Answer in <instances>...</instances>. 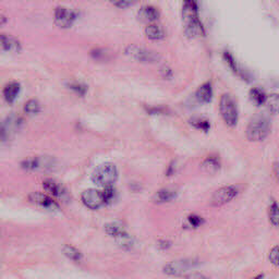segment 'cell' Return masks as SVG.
I'll return each mask as SVG.
<instances>
[{
	"instance_id": "12",
	"label": "cell",
	"mask_w": 279,
	"mask_h": 279,
	"mask_svg": "<svg viewBox=\"0 0 279 279\" xmlns=\"http://www.w3.org/2000/svg\"><path fill=\"white\" fill-rule=\"evenodd\" d=\"M82 202L89 210H97L104 204V199L102 192L89 189L84 191L82 194Z\"/></svg>"
},
{
	"instance_id": "35",
	"label": "cell",
	"mask_w": 279,
	"mask_h": 279,
	"mask_svg": "<svg viewBox=\"0 0 279 279\" xmlns=\"http://www.w3.org/2000/svg\"><path fill=\"white\" fill-rule=\"evenodd\" d=\"M189 223H190V225L191 226H193V227H199L200 225H202V223H203V220H202V218H201L200 216H198V215H191V216H189Z\"/></svg>"
},
{
	"instance_id": "25",
	"label": "cell",
	"mask_w": 279,
	"mask_h": 279,
	"mask_svg": "<svg viewBox=\"0 0 279 279\" xmlns=\"http://www.w3.org/2000/svg\"><path fill=\"white\" fill-rule=\"evenodd\" d=\"M268 110L274 115L279 114V94H270L266 100Z\"/></svg>"
},
{
	"instance_id": "18",
	"label": "cell",
	"mask_w": 279,
	"mask_h": 279,
	"mask_svg": "<svg viewBox=\"0 0 279 279\" xmlns=\"http://www.w3.org/2000/svg\"><path fill=\"white\" fill-rule=\"evenodd\" d=\"M224 59L225 61L227 62V64H228L229 68L232 70V72H235L237 75H239L240 77H242L243 80H248V73L245 72L244 70H242L241 68H240V66L238 64V62L236 61L235 59V57H233L229 51H224Z\"/></svg>"
},
{
	"instance_id": "34",
	"label": "cell",
	"mask_w": 279,
	"mask_h": 279,
	"mask_svg": "<svg viewBox=\"0 0 279 279\" xmlns=\"http://www.w3.org/2000/svg\"><path fill=\"white\" fill-rule=\"evenodd\" d=\"M268 258L272 265L279 266V245H276L269 251Z\"/></svg>"
},
{
	"instance_id": "3",
	"label": "cell",
	"mask_w": 279,
	"mask_h": 279,
	"mask_svg": "<svg viewBox=\"0 0 279 279\" xmlns=\"http://www.w3.org/2000/svg\"><path fill=\"white\" fill-rule=\"evenodd\" d=\"M220 116L227 126L232 128L238 123V109L235 100L229 94H223L219 101Z\"/></svg>"
},
{
	"instance_id": "30",
	"label": "cell",
	"mask_w": 279,
	"mask_h": 279,
	"mask_svg": "<svg viewBox=\"0 0 279 279\" xmlns=\"http://www.w3.org/2000/svg\"><path fill=\"white\" fill-rule=\"evenodd\" d=\"M41 110V104L35 100L29 101L24 106V112L27 114H37Z\"/></svg>"
},
{
	"instance_id": "36",
	"label": "cell",
	"mask_w": 279,
	"mask_h": 279,
	"mask_svg": "<svg viewBox=\"0 0 279 279\" xmlns=\"http://www.w3.org/2000/svg\"><path fill=\"white\" fill-rule=\"evenodd\" d=\"M161 74H163L164 77H166V79H170V77L172 76V71H171L170 68L164 67L163 69H161Z\"/></svg>"
},
{
	"instance_id": "6",
	"label": "cell",
	"mask_w": 279,
	"mask_h": 279,
	"mask_svg": "<svg viewBox=\"0 0 279 279\" xmlns=\"http://www.w3.org/2000/svg\"><path fill=\"white\" fill-rule=\"evenodd\" d=\"M57 166V161L49 156H41L23 161L22 167L27 170H40V171H51Z\"/></svg>"
},
{
	"instance_id": "32",
	"label": "cell",
	"mask_w": 279,
	"mask_h": 279,
	"mask_svg": "<svg viewBox=\"0 0 279 279\" xmlns=\"http://www.w3.org/2000/svg\"><path fill=\"white\" fill-rule=\"evenodd\" d=\"M68 86H69V88L72 89L73 92H75L77 95H80V96H84L87 92V86L84 85V84H82V83H79V82L69 83Z\"/></svg>"
},
{
	"instance_id": "2",
	"label": "cell",
	"mask_w": 279,
	"mask_h": 279,
	"mask_svg": "<svg viewBox=\"0 0 279 279\" xmlns=\"http://www.w3.org/2000/svg\"><path fill=\"white\" fill-rule=\"evenodd\" d=\"M117 179H118V170H117V167L112 163L100 165L92 174L93 182L103 188L113 187Z\"/></svg>"
},
{
	"instance_id": "5",
	"label": "cell",
	"mask_w": 279,
	"mask_h": 279,
	"mask_svg": "<svg viewBox=\"0 0 279 279\" xmlns=\"http://www.w3.org/2000/svg\"><path fill=\"white\" fill-rule=\"evenodd\" d=\"M199 264L200 262L197 258H181L168 263L164 267V272L169 276H180L196 268Z\"/></svg>"
},
{
	"instance_id": "15",
	"label": "cell",
	"mask_w": 279,
	"mask_h": 279,
	"mask_svg": "<svg viewBox=\"0 0 279 279\" xmlns=\"http://www.w3.org/2000/svg\"><path fill=\"white\" fill-rule=\"evenodd\" d=\"M138 19L142 23H154L159 19V11L152 6H145V7H142L139 10Z\"/></svg>"
},
{
	"instance_id": "37",
	"label": "cell",
	"mask_w": 279,
	"mask_h": 279,
	"mask_svg": "<svg viewBox=\"0 0 279 279\" xmlns=\"http://www.w3.org/2000/svg\"><path fill=\"white\" fill-rule=\"evenodd\" d=\"M166 110L164 108H152V109H148V113L151 115H157V114H163L165 113Z\"/></svg>"
},
{
	"instance_id": "24",
	"label": "cell",
	"mask_w": 279,
	"mask_h": 279,
	"mask_svg": "<svg viewBox=\"0 0 279 279\" xmlns=\"http://www.w3.org/2000/svg\"><path fill=\"white\" fill-rule=\"evenodd\" d=\"M250 96H251V100L254 102L257 106L263 105V104L266 103V100H267V95L264 93V90H262L258 87L252 88L250 92Z\"/></svg>"
},
{
	"instance_id": "29",
	"label": "cell",
	"mask_w": 279,
	"mask_h": 279,
	"mask_svg": "<svg viewBox=\"0 0 279 279\" xmlns=\"http://www.w3.org/2000/svg\"><path fill=\"white\" fill-rule=\"evenodd\" d=\"M63 254L66 255L67 257H69L70 259H72V261H80L82 258V254L80 253L79 250H76L75 248L71 245H66L63 246Z\"/></svg>"
},
{
	"instance_id": "11",
	"label": "cell",
	"mask_w": 279,
	"mask_h": 279,
	"mask_svg": "<svg viewBox=\"0 0 279 279\" xmlns=\"http://www.w3.org/2000/svg\"><path fill=\"white\" fill-rule=\"evenodd\" d=\"M22 125V120L19 117H9L7 120H5L0 125V139L3 141L8 140L14 134L15 131L20 129Z\"/></svg>"
},
{
	"instance_id": "31",
	"label": "cell",
	"mask_w": 279,
	"mask_h": 279,
	"mask_svg": "<svg viewBox=\"0 0 279 279\" xmlns=\"http://www.w3.org/2000/svg\"><path fill=\"white\" fill-rule=\"evenodd\" d=\"M190 123H191V125L194 128L200 129V130H203V131H205V132L209 131L210 128H211V123L207 121V120H205V119H200V118L191 119Z\"/></svg>"
},
{
	"instance_id": "17",
	"label": "cell",
	"mask_w": 279,
	"mask_h": 279,
	"mask_svg": "<svg viewBox=\"0 0 279 279\" xmlns=\"http://www.w3.org/2000/svg\"><path fill=\"white\" fill-rule=\"evenodd\" d=\"M145 35L148 38V40L157 42V41H161L164 40L166 33L163 28H160L159 25L155 24V23H150L145 28Z\"/></svg>"
},
{
	"instance_id": "28",
	"label": "cell",
	"mask_w": 279,
	"mask_h": 279,
	"mask_svg": "<svg viewBox=\"0 0 279 279\" xmlns=\"http://www.w3.org/2000/svg\"><path fill=\"white\" fill-rule=\"evenodd\" d=\"M102 194L104 199V204H112L117 199V192L113 187L104 188V191L102 192Z\"/></svg>"
},
{
	"instance_id": "33",
	"label": "cell",
	"mask_w": 279,
	"mask_h": 279,
	"mask_svg": "<svg viewBox=\"0 0 279 279\" xmlns=\"http://www.w3.org/2000/svg\"><path fill=\"white\" fill-rule=\"evenodd\" d=\"M136 2H138V0H110V3L119 9H127L132 7Z\"/></svg>"
},
{
	"instance_id": "16",
	"label": "cell",
	"mask_w": 279,
	"mask_h": 279,
	"mask_svg": "<svg viewBox=\"0 0 279 279\" xmlns=\"http://www.w3.org/2000/svg\"><path fill=\"white\" fill-rule=\"evenodd\" d=\"M184 34L188 38H198L205 36V29L202 21L198 19V20L190 22L184 25Z\"/></svg>"
},
{
	"instance_id": "20",
	"label": "cell",
	"mask_w": 279,
	"mask_h": 279,
	"mask_svg": "<svg viewBox=\"0 0 279 279\" xmlns=\"http://www.w3.org/2000/svg\"><path fill=\"white\" fill-rule=\"evenodd\" d=\"M20 84L17 82H10L9 84H7L4 89V97L6 102L9 104L14 103L19 93H20Z\"/></svg>"
},
{
	"instance_id": "4",
	"label": "cell",
	"mask_w": 279,
	"mask_h": 279,
	"mask_svg": "<svg viewBox=\"0 0 279 279\" xmlns=\"http://www.w3.org/2000/svg\"><path fill=\"white\" fill-rule=\"evenodd\" d=\"M125 53L127 56L131 58V59L139 62L154 63V62H157L160 59V56L156 53V51L136 46V45H129V46L126 48Z\"/></svg>"
},
{
	"instance_id": "21",
	"label": "cell",
	"mask_w": 279,
	"mask_h": 279,
	"mask_svg": "<svg viewBox=\"0 0 279 279\" xmlns=\"http://www.w3.org/2000/svg\"><path fill=\"white\" fill-rule=\"evenodd\" d=\"M176 196H177L176 191L170 189H161L155 193V196L153 197V201L155 203H158V204L167 203L172 201L174 198H176Z\"/></svg>"
},
{
	"instance_id": "9",
	"label": "cell",
	"mask_w": 279,
	"mask_h": 279,
	"mask_svg": "<svg viewBox=\"0 0 279 279\" xmlns=\"http://www.w3.org/2000/svg\"><path fill=\"white\" fill-rule=\"evenodd\" d=\"M29 200L31 203H33L36 206L42 207V209L49 212H57L59 210V205H58L54 200H51L47 196H45V194L40 192L32 193L29 197Z\"/></svg>"
},
{
	"instance_id": "27",
	"label": "cell",
	"mask_w": 279,
	"mask_h": 279,
	"mask_svg": "<svg viewBox=\"0 0 279 279\" xmlns=\"http://www.w3.org/2000/svg\"><path fill=\"white\" fill-rule=\"evenodd\" d=\"M90 57H92L95 60L105 61V60L109 59L110 51L105 48H95L90 51Z\"/></svg>"
},
{
	"instance_id": "10",
	"label": "cell",
	"mask_w": 279,
	"mask_h": 279,
	"mask_svg": "<svg viewBox=\"0 0 279 279\" xmlns=\"http://www.w3.org/2000/svg\"><path fill=\"white\" fill-rule=\"evenodd\" d=\"M43 185H44V189L54 198L62 201H66L69 199V193L67 189L60 182H58V181L54 179H47L44 181Z\"/></svg>"
},
{
	"instance_id": "23",
	"label": "cell",
	"mask_w": 279,
	"mask_h": 279,
	"mask_svg": "<svg viewBox=\"0 0 279 279\" xmlns=\"http://www.w3.org/2000/svg\"><path fill=\"white\" fill-rule=\"evenodd\" d=\"M202 167L206 171L209 172H215L220 168V161L217 156H207L202 163Z\"/></svg>"
},
{
	"instance_id": "26",
	"label": "cell",
	"mask_w": 279,
	"mask_h": 279,
	"mask_svg": "<svg viewBox=\"0 0 279 279\" xmlns=\"http://www.w3.org/2000/svg\"><path fill=\"white\" fill-rule=\"evenodd\" d=\"M269 222L274 227H279V204L276 203L275 201L269 206L268 212Z\"/></svg>"
},
{
	"instance_id": "14",
	"label": "cell",
	"mask_w": 279,
	"mask_h": 279,
	"mask_svg": "<svg viewBox=\"0 0 279 279\" xmlns=\"http://www.w3.org/2000/svg\"><path fill=\"white\" fill-rule=\"evenodd\" d=\"M22 46L16 37L0 34V53H20Z\"/></svg>"
},
{
	"instance_id": "19",
	"label": "cell",
	"mask_w": 279,
	"mask_h": 279,
	"mask_svg": "<svg viewBox=\"0 0 279 279\" xmlns=\"http://www.w3.org/2000/svg\"><path fill=\"white\" fill-rule=\"evenodd\" d=\"M197 99L200 103L209 104L213 99V87L211 82H206L202 84L197 90Z\"/></svg>"
},
{
	"instance_id": "7",
	"label": "cell",
	"mask_w": 279,
	"mask_h": 279,
	"mask_svg": "<svg viewBox=\"0 0 279 279\" xmlns=\"http://www.w3.org/2000/svg\"><path fill=\"white\" fill-rule=\"evenodd\" d=\"M237 194H238L237 188L233 185H227V187L220 188V189L216 190L213 193L211 199V205L214 207L223 206L227 203L231 202V201L237 197Z\"/></svg>"
},
{
	"instance_id": "40",
	"label": "cell",
	"mask_w": 279,
	"mask_h": 279,
	"mask_svg": "<svg viewBox=\"0 0 279 279\" xmlns=\"http://www.w3.org/2000/svg\"><path fill=\"white\" fill-rule=\"evenodd\" d=\"M6 23H7V18L3 15H0V25H4Z\"/></svg>"
},
{
	"instance_id": "22",
	"label": "cell",
	"mask_w": 279,
	"mask_h": 279,
	"mask_svg": "<svg viewBox=\"0 0 279 279\" xmlns=\"http://www.w3.org/2000/svg\"><path fill=\"white\" fill-rule=\"evenodd\" d=\"M105 231L107 235L114 237L117 239L118 237L125 235L127 232L125 229V226H122L120 223H112L105 226Z\"/></svg>"
},
{
	"instance_id": "13",
	"label": "cell",
	"mask_w": 279,
	"mask_h": 279,
	"mask_svg": "<svg viewBox=\"0 0 279 279\" xmlns=\"http://www.w3.org/2000/svg\"><path fill=\"white\" fill-rule=\"evenodd\" d=\"M200 19L197 0H184L182 6V21L185 24Z\"/></svg>"
},
{
	"instance_id": "39",
	"label": "cell",
	"mask_w": 279,
	"mask_h": 279,
	"mask_svg": "<svg viewBox=\"0 0 279 279\" xmlns=\"http://www.w3.org/2000/svg\"><path fill=\"white\" fill-rule=\"evenodd\" d=\"M274 172H275L276 179H277V181L279 182V163H278L277 165H275V167H274Z\"/></svg>"
},
{
	"instance_id": "1",
	"label": "cell",
	"mask_w": 279,
	"mask_h": 279,
	"mask_svg": "<svg viewBox=\"0 0 279 279\" xmlns=\"http://www.w3.org/2000/svg\"><path fill=\"white\" fill-rule=\"evenodd\" d=\"M270 133L269 120L264 116H255L250 120L246 128V138L251 142H259Z\"/></svg>"
},
{
	"instance_id": "8",
	"label": "cell",
	"mask_w": 279,
	"mask_h": 279,
	"mask_svg": "<svg viewBox=\"0 0 279 279\" xmlns=\"http://www.w3.org/2000/svg\"><path fill=\"white\" fill-rule=\"evenodd\" d=\"M77 18V12L63 7H58L55 10V23L60 29H69L72 27Z\"/></svg>"
},
{
	"instance_id": "38",
	"label": "cell",
	"mask_w": 279,
	"mask_h": 279,
	"mask_svg": "<svg viewBox=\"0 0 279 279\" xmlns=\"http://www.w3.org/2000/svg\"><path fill=\"white\" fill-rule=\"evenodd\" d=\"M159 246L161 249H167V248H169V246H170V242L161 241V242H159Z\"/></svg>"
}]
</instances>
